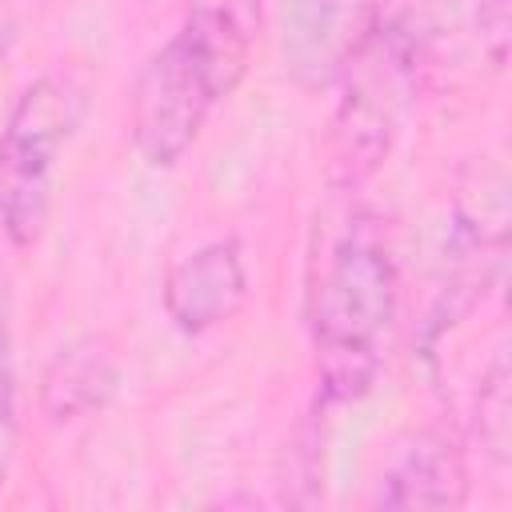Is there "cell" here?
<instances>
[{
    "mask_svg": "<svg viewBox=\"0 0 512 512\" xmlns=\"http://www.w3.org/2000/svg\"><path fill=\"white\" fill-rule=\"evenodd\" d=\"M400 308V272L388 224L352 204L312 256L308 328L324 404L360 400L388 356V336Z\"/></svg>",
    "mask_w": 512,
    "mask_h": 512,
    "instance_id": "1",
    "label": "cell"
},
{
    "mask_svg": "<svg viewBox=\"0 0 512 512\" xmlns=\"http://www.w3.org/2000/svg\"><path fill=\"white\" fill-rule=\"evenodd\" d=\"M436 0H368L364 24L340 64V100L332 112V168L360 184L380 168L408 112L432 44Z\"/></svg>",
    "mask_w": 512,
    "mask_h": 512,
    "instance_id": "2",
    "label": "cell"
},
{
    "mask_svg": "<svg viewBox=\"0 0 512 512\" xmlns=\"http://www.w3.org/2000/svg\"><path fill=\"white\" fill-rule=\"evenodd\" d=\"M84 116V92L64 72H44L20 88L0 124V232L12 248L44 236L52 180L64 144Z\"/></svg>",
    "mask_w": 512,
    "mask_h": 512,
    "instance_id": "3",
    "label": "cell"
},
{
    "mask_svg": "<svg viewBox=\"0 0 512 512\" xmlns=\"http://www.w3.org/2000/svg\"><path fill=\"white\" fill-rule=\"evenodd\" d=\"M228 100L216 72L200 60V52L172 32L140 68L132 104H128V132L132 148L152 168H172L204 132L212 108Z\"/></svg>",
    "mask_w": 512,
    "mask_h": 512,
    "instance_id": "4",
    "label": "cell"
},
{
    "mask_svg": "<svg viewBox=\"0 0 512 512\" xmlns=\"http://www.w3.org/2000/svg\"><path fill=\"white\" fill-rule=\"evenodd\" d=\"M168 320L184 336H204L228 324L248 300V268L236 240H208L180 256L160 288Z\"/></svg>",
    "mask_w": 512,
    "mask_h": 512,
    "instance_id": "5",
    "label": "cell"
},
{
    "mask_svg": "<svg viewBox=\"0 0 512 512\" xmlns=\"http://www.w3.org/2000/svg\"><path fill=\"white\" fill-rule=\"evenodd\" d=\"M468 500V464L448 428L412 432L376 480V508H460Z\"/></svg>",
    "mask_w": 512,
    "mask_h": 512,
    "instance_id": "6",
    "label": "cell"
},
{
    "mask_svg": "<svg viewBox=\"0 0 512 512\" xmlns=\"http://www.w3.org/2000/svg\"><path fill=\"white\" fill-rule=\"evenodd\" d=\"M260 16L264 0H184L176 32L200 52V60L216 72L228 96L248 72L260 36Z\"/></svg>",
    "mask_w": 512,
    "mask_h": 512,
    "instance_id": "7",
    "label": "cell"
},
{
    "mask_svg": "<svg viewBox=\"0 0 512 512\" xmlns=\"http://www.w3.org/2000/svg\"><path fill=\"white\" fill-rule=\"evenodd\" d=\"M112 388H116L112 356L100 344L80 340V344H68L52 356V364L40 380V408L56 424L80 420V416L104 408Z\"/></svg>",
    "mask_w": 512,
    "mask_h": 512,
    "instance_id": "8",
    "label": "cell"
},
{
    "mask_svg": "<svg viewBox=\"0 0 512 512\" xmlns=\"http://www.w3.org/2000/svg\"><path fill=\"white\" fill-rule=\"evenodd\" d=\"M288 12V32H284V48L292 56L296 72H320L324 56H328V32H332V12L336 0H284Z\"/></svg>",
    "mask_w": 512,
    "mask_h": 512,
    "instance_id": "9",
    "label": "cell"
},
{
    "mask_svg": "<svg viewBox=\"0 0 512 512\" xmlns=\"http://www.w3.org/2000/svg\"><path fill=\"white\" fill-rule=\"evenodd\" d=\"M476 412H480V440L492 448L496 460H504V452H508V364H504V352L492 360V368L484 376Z\"/></svg>",
    "mask_w": 512,
    "mask_h": 512,
    "instance_id": "10",
    "label": "cell"
},
{
    "mask_svg": "<svg viewBox=\"0 0 512 512\" xmlns=\"http://www.w3.org/2000/svg\"><path fill=\"white\" fill-rule=\"evenodd\" d=\"M16 364H12V328H8V304L0 292V484L8 476L12 452H16Z\"/></svg>",
    "mask_w": 512,
    "mask_h": 512,
    "instance_id": "11",
    "label": "cell"
}]
</instances>
